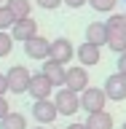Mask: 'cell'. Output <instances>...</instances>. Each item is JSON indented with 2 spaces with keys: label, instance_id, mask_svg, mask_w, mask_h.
<instances>
[{
  "label": "cell",
  "instance_id": "obj_1",
  "mask_svg": "<svg viewBox=\"0 0 126 129\" xmlns=\"http://www.w3.org/2000/svg\"><path fill=\"white\" fill-rule=\"evenodd\" d=\"M107 32H110V40H107L110 51L115 54L126 51V14H113L107 19Z\"/></svg>",
  "mask_w": 126,
  "mask_h": 129
},
{
  "label": "cell",
  "instance_id": "obj_2",
  "mask_svg": "<svg viewBox=\"0 0 126 129\" xmlns=\"http://www.w3.org/2000/svg\"><path fill=\"white\" fill-rule=\"evenodd\" d=\"M110 97L105 91V86H86L80 91V110L94 113V110H105V102Z\"/></svg>",
  "mask_w": 126,
  "mask_h": 129
},
{
  "label": "cell",
  "instance_id": "obj_3",
  "mask_svg": "<svg viewBox=\"0 0 126 129\" xmlns=\"http://www.w3.org/2000/svg\"><path fill=\"white\" fill-rule=\"evenodd\" d=\"M56 108H59V116H75V110H80V94L72 91V89L62 86L54 97Z\"/></svg>",
  "mask_w": 126,
  "mask_h": 129
},
{
  "label": "cell",
  "instance_id": "obj_4",
  "mask_svg": "<svg viewBox=\"0 0 126 129\" xmlns=\"http://www.w3.org/2000/svg\"><path fill=\"white\" fill-rule=\"evenodd\" d=\"M8 75V86H11V94H24L30 91V83H32V75L24 64H14L11 70L6 73Z\"/></svg>",
  "mask_w": 126,
  "mask_h": 129
},
{
  "label": "cell",
  "instance_id": "obj_5",
  "mask_svg": "<svg viewBox=\"0 0 126 129\" xmlns=\"http://www.w3.org/2000/svg\"><path fill=\"white\" fill-rule=\"evenodd\" d=\"M56 116H59V108H56V102H51V100H35L32 102V118L38 121V124H54Z\"/></svg>",
  "mask_w": 126,
  "mask_h": 129
},
{
  "label": "cell",
  "instance_id": "obj_6",
  "mask_svg": "<svg viewBox=\"0 0 126 129\" xmlns=\"http://www.w3.org/2000/svg\"><path fill=\"white\" fill-rule=\"evenodd\" d=\"M24 54L30 56V59H48L51 56V40L43 38V35H35V38L24 40Z\"/></svg>",
  "mask_w": 126,
  "mask_h": 129
},
{
  "label": "cell",
  "instance_id": "obj_7",
  "mask_svg": "<svg viewBox=\"0 0 126 129\" xmlns=\"http://www.w3.org/2000/svg\"><path fill=\"white\" fill-rule=\"evenodd\" d=\"M105 91L113 102H123L126 100V75L123 73H113L105 78Z\"/></svg>",
  "mask_w": 126,
  "mask_h": 129
},
{
  "label": "cell",
  "instance_id": "obj_8",
  "mask_svg": "<svg viewBox=\"0 0 126 129\" xmlns=\"http://www.w3.org/2000/svg\"><path fill=\"white\" fill-rule=\"evenodd\" d=\"M51 91H54V81L48 78L43 70L35 73V75H32V83H30L32 100H48V97H51Z\"/></svg>",
  "mask_w": 126,
  "mask_h": 129
},
{
  "label": "cell",
  "instance_id": "obj_9",
  "mask_svg": "<svg viewBox=\"0 0 126 129\" xmlns=\"http://www.w3.org/2000/svg\"><path fill=\"white\" fill-rule=\"evenodd\" d=\"M11 35H14V40H19V43H24V40L35 38V35H38V22H35L32 16L16 19V24L11 27Z\"/></svg>",
  "mask_w": 126,
  "mask_h": 129
},
{
  "label": "cell",
  "instance_id": "obj_10",
  "mask_svg": "<svg viewBox=\"0 0 126 129\" xmlns=\"http://www.w3.org/2000/svg\"><path fill=\"white\" fill-rule=\"evenodd\" d=\"M40 70H43V73L48 75V78L54 81V86H64V81H67V70H64V64L59 62V59H54V56L43 59Z\"/></svg>",
  "mask_w": 126,
  "mask_h": 129
},
{
  "label": "cell",
  "instance_id": "obj_11",
  "mask_svg": "<svg viewBox=\"0 0 126 129\" xmlns=\"http://www.w3.org/2000/svg\"><path fill=\"white\" fill-rule=\"evenodd\" d=\"M64 86L80 94V91L89 86V73H86V64H75V67H70V70H67V81H64Z\"/></svg>",
  "mask_w": 126,
  "mask_h": 129
},
{
  "label": "cell",
  "instance_id": "obj_12",
  "mask_svg": "<svg viewBox=\"0 0 126 129\" xmlns=\"http://www.w3.org/2000/svg\"><path fill=\"white\" fill-rule=\"evenodd\" d=\"M102 46H97V43H91V40H86V43H80L78 46V62L86 64V67H91V64H99V56H102V51H99Z\"/></svg>",
  "mask_w": 126,
  "mask_h": 129
},
{
  "label": "cell",
  "instance_id": "obj_13",
  "mask_svg": "<svg viewBox=\"0 0 126 129\" xmlns=\"http://www.w3.org/2000/svg\"><path fill=\"white\" fill-rule=\"evenodd\" d=\"M86 40L97 43V46H107L110 32H107V22H91L86 27Z\"/></svg>",
  "mask_w": 126,
  "mask_h": 129
},
{
  "label": "cell",
  "instance_id": "obj_14",
  "mask_svg": "<svg viewBox=\"0 0 126 129\" xmlns=\"http://www.w3.org/2000/svg\"><path fill=\"white\" fill-rule=\"evenodd\" d=\"M72 54H75V48H72V43H70L67 38H56V40H51V56H54V59H59L62 64L70 62Z\"/></svg>",
  "mask_w": 126,
  "mask_h": 129
},
{
  "label": "cell",
  "instance_id": "obj_15",
  "mask_svg": "<svg viewBox=\"0 0 126 129\" xmlns=\"http://www.w3.org/2000/svg\"><path fill=\"white\" fill-rule=\"evenodd\" d=\"M86 126L89 129H113V116L107 110H94V113H89Z\"/></svg>",
  "mask_w": 126,
  "mask_h": 129
},
{
  "label": "cell",
  "instance_id": "obj_16",
  "mask_svg": "<svg viewBox=\"0 0 126 129\" xmlns=\"http://www.w3.org/2000/svg\"><path fill=\"white\" fill-rule=\"evenodd\" d=\"M0 129H27V118L22 113H8L0 118Z\"/></svg>",
  "mask_w": 126,
  "mask_h": 129
},
{
  "label": "cell",
  "instance_id": "obj_17",
  "mask_svg": "<svg viewBox=\"0 0 126 129\" xmlns=\"http://www.w3.org/2000/svg\"><path fill=\"white\" fill-rule=\"evenodd\" d=\"M8 8H11V11H14L16 16H19V19H24V16H30V0H8L6 3Z\"/></svg>",
  "mask_w": 126,
  "mask_h": 129
},
{
  "label": "cell",
  "instance_id": "obj_18",
  "mask_svg": "<svg viewBox=\"0 0 126 129\" xmlns=\"http://www.w3.org/2000/svg\"><path fill=\"white\" fill-rule=\"evenodd\" d=\"M16 19H19V16H16L8 6H0V30H8V27H14Z\"/></svg>",
  "mask_w": 126,
  "mask_h": 129
},
{
  "label": "cell",
  "instance_id": "obj_19",
  "mask_svg": "<svg viewBox=\"0 0 126 129\" xmlns=\"http://www.w3.org/2000/svg\"><path fill=\"white\" fill-rule=\"evenodd\" d=\"M115 3L118 0H89V6L94 8L97 14H110L113 8H115Z\"/></svg>",
  "mask_w": 126,
  "mask_h": 129
},
{
  "label": "cell",
  "instance_id": "obj_20",
  "mask_svg": "<svg viewBox=\"0 0 126 129\" xmlns=\"http://www.w3.org/2000/svg\"><path fill=\"white\" fill-rule=\"evenodd\" d=\"M11 48H14V35H8L6 30H0V59L11 54Z\"/></svg>",
  "mask_w": 126,
  "mask_h": 129
},
{
  "label": "cell",
  "instance_id": "obj_21",
  "mask_svg": "<svg viewBox=\"0 0 126 129\" xmlns=\"http://www.w3.org/2000/svg\"><path fill=\"white\" fill-rule=\"evenodd\" d=\"M35 3H38L40 8H46V11H54V8H59L64 3V0H35Z\"/></svg>",
  "mask_w": 126,
  "mask_h": 129
},
{
  "label": "cell",
  "instance_id": "obj_22",
  "mask_svg": "<svg viewBox=\"0 0 126 129\" xmlns=\"http://www.w3.org/2000/svg\"><path fill=\"white\" fill-rule=\"evenodd\" d=\"M8 113H11V105H8L6 94H0V118H3V116H8Z\"/></svg>",
  "mask_w": 126,
  "mask_h": 129
},
{
  "label": "cell",
  "instance_id": "obj_23",
  "mask_svg": "<svg viewBox=\"0 0 126 129\" xmlns=\"http://www.w3.org/2000/svg\"><path fill=\"white\" fill-rule=\"evenodd\" d=\"M6 91H11V86H8V75L0 73V94H6Z\"/></svg>",
  "mask_w": 126,
  "mask_h": 129
},
{
  "label": "cell",
  "instance_id": "obj_24",
  "mask_svg": "<svg viewBox=\"0 0 126 129\" xmlns=\"http://www.w3.org/2000/svg\"><path fill=\"white\" fill-rule=\"evenodd\" d=\"M118 73H123V75H126V51H121V54H118Z\"/></svg>",
  "mask_w": 126,
  "mask_h": 129
},
{
  "label": "cell",
  "instance_id": "obj_25",
  "mask_svg": "<svg viewBox=\"0 0 126 129\" xmlns=\"http://www.w3.org/2000/svg\"><path fill=\"white\" fill-rule=\"evenodd\" d=\"M64 3H67L70 8H80L83 3H89V0H64Z\"/></svg>",
  "mask_w": 126,
  "mask_h": 129
},
{
  "label": "cell",
  "instance_id": "obj_26",
  "mask_svg": "<svg viewBox=\"0 0 126 129\" xmlns=\"http://www.w3.org/2000/svg\"><path fill=\"white\" fill-rule=\"evenodd\" d=\"M64 129H89V126H86V124H78V121H75V124H67Z\"/></svg>",
  "mask_w": 126,
  "mask_h": 129
},
{
  "label": "cell",
  "instance_id": "obj_27",
  "mask_svg": "<svg viewBox=\"0 0 126 129\" xmlns=\"http://www.w3.org/2000/svg\"><path fill=\"white\" fill-rule=\"evenodd\" d=\"M35 129H46V124H38V126H35Z\"/></svg>",
  "mask_w": 126,
  "mask_h": 129
},
{
  "label": "cell",
  "instance_id": "obj_28",
  "mask_svg": "<svg viewBox=\"0 0 126 129\" xmlns=\"http://www.w3.org/2000/svg\"><path fill=\"white\" fill-rule=\"evenodd\" d=\"M121 129H126V121H123V124H121Z\"/></svg>",
  "mask_w": 126,
  "mask_h": 129
},
{
  "label": "cell",
  "instance_id": "obj_29",
  "mask_svg": "<svg viewBox=\"0 0 126 129\" xmlns=\"http://www.w3.org/2000/svg\"><path fill=\"white\" fill-rule=\"evenodd\" d=\"M0 6H3V3H0Z\"/></svg>",
  "mask_w": 126,
  "mask_h": 129
}]
</instances>
